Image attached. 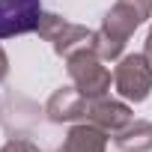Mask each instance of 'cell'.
<instances>
[{"mask_svg": "<svg viewBox=\"0 0 152 152\" xmlns=\"http://www.w3.org/2000/svg\"><path fill=\"white\" fill-rule=\"evenodd\" d=\"M66 69H69L72 84L78 87L87 99L107 96V90H110V69L104 66V60L90 45H84V48L75 51V54H69L66 57Z\"/></svg>", "mask_w": 152, "mask_h": 152, "instance_id": "6da1fadb", "label": "cell"}, {"mask_svg": "<svg viewBox=\"0 0 152 152\" xmlns=\"http://www.w3.org/2000/svg\"><path fill=\"white\" fill-rule=\"evenodd\" d=\"M113 87L128 102H146L152 90V63L146 54H128L113 69Z\"/></svg>", "mask_w": 152, "mask_h": 152, "instance_id": "7a4b0ae2", "label": "cell"}, {"mask_svg": "<svg viewBox=\"0 0 152 152\" xmlns=\"http://www.w3.org/2000/svg\"><path fill=\"white\" fill-rule=\"evenodd\" d=\"M36 33H39L45 42H51V48H54L57 57L75 54L78 48L90 45V36H93V30H87L84 24H72V21L54 15V12H48V15L42 12V21H39Z\"/></svg>", "mask_w": 152, "mask_h": 152, "instance_id": "3957f363", "label": "cell"}, {"mask_svg": "<svg viewBox=\"0 0 152 152\" xmlns=\"http://www.w3.org/2000/svg\"><path fill=\"white\" fill-rule=\"evenodd\" d=\"M152 15V0H116V3L107 9L104 21H102V33H107L113 42L125 45L128 36Z\"/></svg>", "mask_w": 152, "mask_h": 152, "instance_id": "277c9868", "label": "cell"}, {"mask_svg": "<svg viewBox=\"0 0 152 152\" xmlns=\"http://www.w3.org/2000/svg\"><path fill=\"white\" fill-rule=\"evenodd\" d=\"M42 21V0H0V39L33 33Z\"/></svg>", "mask_w": 152, "mask_h": 152, "instance_id": "5b68a950", "label": "cell"}, {"mask_svg": "<svg viewBox=\"0 0 152 152\" xmlns=\"http://www.w3.org/2000/svg\"><path fill=\"white\" fill-rule=\"evenodd\" d=\"M84 119L93 122V125H99V128L107 131V134H116V131L125 128L134 116H131V107H128L125 102H116V99L102 96V99H87V113H84Z\"/></svg>", "mask_w": 152, "mask_h": 152, "instance_id": "8992f818", "label": "cell"}, {"mask_svg": "<svg viewBox=\"0 0 152 152\" xmlns=\"http://www.w3.org/2000/svg\"><path fill=\"white\" fill-rule=\"evenodd\" d=\"M84 113H87V96H84L78 87H63V90H57V93L48 99V104H45L48 122H57V125L84 119Z\"/></svg>", "mask_w": 152, "mask_h": 152, "instance_id": "52a82bcc", "label": "cell"}, {"mask_svg": "<svg viewBox=\"0 0 152 152\" xmlns=\"http://www.w3.org/2000/svg\"><path fill=\"white\" fill-rule=\"evenodd\" d=\"M107 149V131H102L93 122L72 125L66 140L57 146V152H104Z\"/></svg>", "mask_w": 152, "mask_h": 152, "instance_id": "ba28073f", "label": "cell"}, {"mask_svg": "<svg viewBox=\"0 0 152 152\" xmlns=\"http://www.w3.org/2000/svg\"><path fill=\"white\" fill-rule=\"evenodd\" d=\"M39 113L42 110L33 102H27L24 96H12L6 102V110H3V125H6V131H15V137H18L39 122Z\"/></svg>", "mask_w": 152, "mask_h": 152, "instance_id": "9c48e42d", "label": "cell"}, {"mask_svg": "<svg viewBox=\"0 0 152 152\" xmlns=\"http://www.w3.org/2000/svg\"><path fill=\"white\" fill-rule=\"evenodd\" d=\"M113 143L122 152H149L152 149V122L131 119L125 128H119L113 134Z\"/></svg>", "mask_w": 152, "mask_h": 152, "instance_id": "30bf717a", "label": "cell"}, {"mask_svg": "<svg viewBox=\"0 0 152 152\" xmlns=\"http://www.w3.org/2000/svg\"><path fill=\"white\" fill-rule=\"evenodd\" d=\"M0 152H42L33 140H27V137H9L3 146H0Z\"/></svg>", "mask_w": 152, "mask_h": 152, "instance_id": "8fae6325", "label": "cell"}, {"mask_svg": "<svg viewBox=\"0 0 152 152\" xmlns=\"http://www.w3.org/2000/svg\"><path fill=\"white\" fill-rule=\"evenodd\" d=\"M6 75H9V57H6V51H3V48H0V81H3Z\"/></svg>", "mask_w": 152, "mask_h": 152, "instance_id": "7c38bea8", "label": "cell"}, {"mask_svg": "<svg viewBox=\"0 0 152 152\" xmlns=\"http://www.w3.org/2000/svg\"><path fill=\"white\" fill-rule=\"evenodd\" d=\"M146 57H149V63H152V27H149V36H146Z\"/></svg>", "mask_w": 152, "mask_h": 152, "instance_id": "4fadbf2b", "label": "cell"}]
</instances>
